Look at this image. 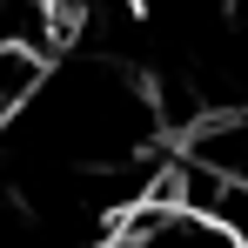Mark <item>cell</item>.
I'll return each mask as SVG.
<instances>
[{
  "label": "cell",
  "mask_w": 248,
  "mask_h": 248,
  "mask_svg": "<svg viewBox=\"0 0 248 248\" xmlns=\"http://www.w3.org/2000/svg\"><path fill=\"white\" fill-rule=\"evenodd\" d=\"M161 127L155 87L127 74L114 54H81L61 61L54 74L41 67L34 94L0 127V161L7 168H127Z\"/></svg>",
  "instance_id": "cell-1"
},
{
  "label": "cell",
  "mask_w": 248,
  "mask_h": 248,
  "mask_svg": "<svg viewBox=\"0 0 248 248\" xmlns=\"http://www.w3.org/2000/svg\"><path fill=\"white\" fill-rule=\"evenodd\" d=\"M41 47L34 41H0V127L14 121V108L34 94V81H41Z\"/></svg>",
  "instance_id": "cell-2"
}]
</instances>
